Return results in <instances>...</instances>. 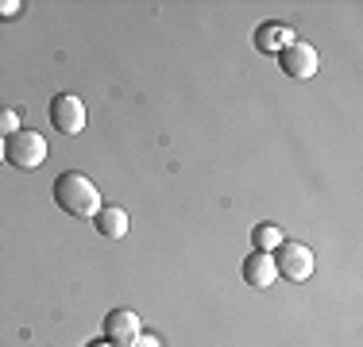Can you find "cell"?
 <instances>
[{
  "label": "cell",
  "mask_w": 363,
  "mask_h": 347,
  "mask_svg": "<svg viewBox=\"0 0 363 347\" xmlns=\"http://www.w3.org/2000/svg\"><path fill=\"white\" fill-rule=\"evenodd\" d=\"M55 205L62 208V212L77 216V220H93V216L101 212V189L93 186V178H85L82 170H66L58 174L55 181Z\"/></svg>",
  "instance_id": "1"
},
{
  "label": "cell",
  "mask_w": 363,
  "mask_h": 347,
  "mask_svg": "<svg viewBox=\"0 0 363 347\" xmlns=\"http://www.w3.org/2000/svg\"><path fill=\"white\" fill-rule=\"evenodd\" d=\"M4 151H8V162H12V166L35 170V166L47 162V139H43L35 127H31V132H23V127H20V132L4 143Z\"/></svg>",
  "instance_id": "2"
},
{
  "label": "cell",
  "mask_w": 363,
  "mask_h": 347,
  "mask_svg": "<svg viewBox=\"0 0 363 347\" xmlns=\"http://www.w3.org/2000/svg\"><path fill=\"white\" fill-rule=\"evenodd\" d=\"M85 101L77 97V93H58L55 101H50V124H55V132L62 135H77L85 127Z\"/></svg>",
  "instance_id": "3"
},
{
  "label": "cell",
  "mask_w": 363,
  "mask_h": 347,
  "mask_svg": "<svg viewBox=\"0 0 363 347\" xmlns=\"http://www.w3.org/2000/svg\"><path fill=\"white\" fill-rule=\"evenodd\" d=\"M274 255H279L274 258V271L286 282H309V274H313V251L306 243H282Z\"/></svg>",
  "instance_id": "4"
},
{
  "label": "cell",
  "mask_w": 363,
  "mask_h": 347,
  "mask_svg": "<svg viewBox=\"0 0 363 347\" xmlns=\"http://www.w3.org/2000/svg\"><path fill=\"white\" fill-rule=\"evenodd\" d=\"M140 336H143L140 312H132V309H112L108 317H105V340H108L112 347H132Z\"/></svg>",
  "instance_id": "5"
},
{
  "label": "cell",
  "mask_w": 363,
  "mask_h": 347,
  "mask_svg": "<svg viewBox=\"0 0 363 347\" xmlns=\"http://www.w3.org/2000/svg\"><path fill=\"white\" fill-rule=\"evenodd\" d=\"M279 66L286 69L290 77L306 81V77H313V74H317V50L309 47V42H290V47L279 55Z\"/></svg>",
  "instance_id": "6"
},
{
  "label": "cell",
  "mask_w": 363,
  "mask_h": 347,
  "mask_svg": "<svg viewBox=\"0 0 363 347\" xmlns=\"http://www.w3.org/2000/svg\"><path fill=\"white\" fill-rule=\"evenodd\" d=\"M244 278L247 285H255V290H267V285H274V255H267V251H252V255L244 258Z\"/></svg>",
  "instance_id": "7"
},
{
  "label": "cell",
  "mask_w": 363,
  "mask_h": 347,
  "mask_svg": "<svg viewBox=\"0 0 363 347\" xmlns=\"http://www.w3.org/2000/svg\"><path fill=\"white\" fill-rule=\"evenodd\" d=\"M290 42H298V39H294V31L286 28V23H263V28L255 31V47L263 50V55H274V58H279L282 50L290 47Z\"/></svg>",
  "instance_id": "8"
},
{
  "label": "cell",
  "mask_w": 363,
  "mask_h": 347,
  "mask_svg": "<svg viewBox=\"0 0 363 347\" xmlns=\"http://www.w3.org/2000/svg\"><path fill=\"white\" fill-rule=\"evenodd\" d=\"M93 228H97L105 239H124L132 224H128V212H124V208H116V205H105L97 216H93Z\"/></svg>",
  "instance_id": "9"
},
{
  "label": "cell",
  "mask_w": 363,
  "mask_h": 347,
  "mask_svg": "<svg viewBox=\"0 0 363 347\" xmlns=\"http://www.w3.org/2000/svg\"><path fill=\"white\" fill-rule=\"evenodd\" d=\"M252 239H255V251H267V255H271V251H279L282 243H286V239H282V232H279V224H259Z\"/></svg>",
  "instance_id": "10"
},
{
  "label": "cell",
  "mask_w": 363,
  "mask_h": 347,
  "mask_svg": "<svg viewBox=\"0 0 363 347\" xmlns=\"http://www.w3.org/2000/svg\"><path fill=\"white\" fill-rule=\"evenodd\" d=\"M16 132H20V112L16 108H0V139H12Z\"/></svg>",
  "instance_id": "11"
},
{
  "label": "cell",
  "mask_w": 363,
  "mask_h": 347,
  "mask_svg": "<svg viewBox=\"0 0 363 347\" xmlns=\"http://www.w3.org/2000/svg\"><path fill=\"white\" fill-rule=\"evenodd\" d=\"M20 0H0V20H16V16H20Z\"/></svg>",
  "instance_id": "12"
},
{
  "label": "cell",
  "mask_w": 363,
  "mask_h": 347,
  "mask_svg": "<svg viewBox=\"0 0 363 347\" xmlns=\"http://www.w3.org/2000/svg\"><path fill=\"white\" fill-rule=\"evenodd\" d=\"M132 347H162L159 340H155V336H140V340H135Z\"/></svg>",
  "instance_id": "13"
},
{
  "label": "cell",
  "mask_w": 363,
  "mask_h": 347,
  "mask_svg": "<svg viewBox=\"0 0 363 347\" xmlns=\"http://www.w3.org/2000/svg\"><path fill=\"white\" fill-rule=\"evenodd\" d=\"M85 347H112L108 340H93V343H85Z\"/></svg>",
  "instance_id": "14"
},
{
  "label": "cell",
  "mask_w": 363,
  "mask_h": 347,
  "mask_svg": "<svg viewBox=\"0 0 363 347\" xmlns=\"http://www.w3.org/2000/svg\"><path fill=\"white\" fill-rule=\"evenodd\" d=\"M8 159V151H4V139H0V162H4Z\"/></svg>",
  "instance_id": "15"
}]
</instances>
